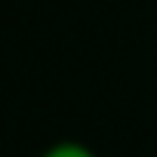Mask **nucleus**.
Returning <instances> with one entry per match:
<instances>
[{
    "instance_id": "f257e3e1",
    "label": "nucleus",
    "mask_w": 157,
    "mask_h": 157,
    "mask_svg": "<svg viewBox=\"0 0 157 157\" xmlns=\"http://www.w3.org/2000/svg\"><path fill=\"white\" fill-rule=\"evenodd\" d=\"M43 157H96L86 145H80V142H59V145H52Z\"/></svg>"
}]
</instances>
